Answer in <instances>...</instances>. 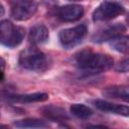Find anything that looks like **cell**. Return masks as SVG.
<instances>
[{"mask_svg":"<svg viewBox=\"0 0 129 129\" xmlns=\"http://www.w3.org/2000/svg\"><path fill=\"white\" fill-rule=\"evenodd\" d=\"M75 61L81 70L89 73L106 72L114 66V60L109 54L96 52L91 47L79 50L75 55Z\"/></svg>","mask_w":129,"mask_h":129,"instance_id":"obj_1","label":"cell"},{"mask_svg":"<svg viewBox=\"0 0 129 129\" xmlns=\"http://www.w3.org/2000/svg\"><path fill=\"white\" fill-rule=\"evenodd\" d=\"M18 62L21 68L34 72H42L48 66L47 56L35 45L23 49L19 54Z\"/></svg>","mask_w":129,"mask_h":129,"instance_id":"obj_2","label":"cell"},{"mask_svg":"<svg viewBox=\"0 0 129 129\" xmlns=\"http://www.w3.org/2000/svg\"><path fill=\"white\" fill-rule=\"evenodd\" d=\"M0 35L3 45L14 48L22 42L25 36V30L20 26L14 25L9 20H2L0 23Z\"/></svg>","mask_w":129,"mask_h":129,"instance_id":"obj_3","label":"cell"},{"mask_svg":"<svg viewBox=\"0 0 129 129\" xmlns=\"http://www.w3.org/2000/svg\"><path fill=\"white\" fill-rule=\"evenodd\" d=\"M124 12L125 8L120 3L116 1L105 0L94 10L92 18L95 22L109 21L124 14Z\"/></svg>","mask_w":129,"mask_h":129,"instance_id":"obj_4","label":"cell"},{"mask_svg":"<svg viewBox=\"0 0 129 129\" xmlns=\"http://www.w3.org/2000/svg\"><path fill=\"white\" fill-rule=\"evenodd\" d=\"M87 25L85 23H81L76 26L60 30L58 33V39L63 48L70 49L81 43V41L87 35Z\"/></svg>","mask_w":129,"mask_h":129,"instance_id":"obj_5","label":"cell"},{"mask_svg":"<svg viewBox=\"0 0 129 129\" xmlns=\"http://www.w3.org/2000/svg\"><path fill=\"white\" fill-rule=\"evenodd\" d=\"M125 31H126V26L123 23L117 22V23L108 24L98 29L92 35V41L95 43H103L107 41L110 42L115 38L123 35Z\"/></svg>","mask_w":129,"mask_h":129,"instance_id":"obj_6","label":"cell"},{"mask_svg":"<svg viewBox=\"0 0 129 129\" xmlns=\"http://www.w3.org/2000/svg\"><path fill=\"white\" fill-rule=\"evenodd\" d=\"M38 4L35 0H17L11 8V16L16 21H25L37 11Z\"/></svg>","mask_w":129,"mask_h":129,"instance_id":"obj_7","label":"cell"},{"mask_svg":"<svg viewBox=\"0 0 129 129\" xmlns=\"http://www.w3.org/2000/svg\"><path fill=\"white\" fill-rule=\"evenodd\" d=\"M57 17L64 22H74L84 15V7L79 4H68L61 6L56 11Z\"/></svg>","mask_w":129,"mask_h":129,"instance_id":"obj_8","label":"cell"},{"mask_svg":"<svg viewBox=\"0 0 129 129\" xmlns=\"http://www.w3.org/2000/svg\"><path fill=\"white\" fill-rule=\"evenodd\" d=\"M93 103L97 109L103 112H107V113H111V114H115L119 116H124V117H129V106L127 105L115 104V103H111V102L101 100V99H97Z\"/></svg>","mask_w":129,"mask_h":129,"instance_id":"obj_9","label":"cell"},{"mask_svg":"<svg viewBox=\"0 0 129 129\" xmlns=\"http://www.w3.org/2000/svg\"><path fill=\"white\" fill-rule=\"evenodd\" d=\"M40 113L42 116H44L46 119L51 120L53 122H66L70 119L69 114L67 111L58 106L55 105H47L40 108Z\"/></svg>","mask_w":129,"mask_h":129,"instance_id":"obj_10","label":"cell"},{"mask_svg":"<svg viewBox=\"0 0 129 129\" xmlns=\"http://www.w3.org/2000/svg\"><path fill=\"white\" fill-rule=\"evenodd\" d=\"M48 38H49L48 28L42 23H37L29 29L28 40L32 45L45 43L48 40Z\"/></svg>","mask_w":129,"mask_h":129,"instance_id":"obj_11","label":"cell"},{"mask_svg":"<svg viewBox=\"0 0 129 129\" xmlns=\"http://www.w3.org/2000/svg\"><path fill=\"white\" fill-rule=\"evenodd\" d=\"M102 95L109 99L122 100L129 103V86L127 85H114L104 88Z\"/></svg>","mask_w":129,"mask_h":129,"instance_id":"obj_12","label":"cell"},{"mask_svg":"<svg viewBox=\"0 0 129 129\" xmlns=\"http://www.w3.org/2000/svg\"><path fill=\"white\" fill-rule=\"evenodd\" d=\"M7 99L14 103L20 104H29L35 102H44L48 99L46 93H33V94H24V95H7Z\"/></svg>","mask_w":129,"mask_h":129,"instance_id":"obj_13","label":"cell"},{"mask_svg":"<svg viewBox=\"0 0 129 129\" xmlns=\"http://www.w3.org/2000/svg\"><path fill=\"white\" fill-rule=\"evenodd\" d=\"M14 126L18 128H44L47 127V123L36 118H26L22 120H17L14 122Z\"/></svg>","mask_w":129,"mask_h":129,"instance_id":"obj_14","label":"cell"},{"mask_svg":"<svg viewBox=\"0 0 129 129\" xmlns=\"http://www.w3.org/2000/svg\"><path fill=\"white\" fill-rule=\"evenodd\" d=\"M111 47L121 53H129V35H121L110 41Z\"/></svg>","mask_w":129,"mask_h":129,"instance_id":"obj_15","label":"cell"},{"mask_svg":"<svg viewBox=\"0 0 129 129\" xmlns=\"http://www.w3.org/2000/svg\"><path fill=\"white\" fill-rule=\"evenodd\" d=\"M70 110L71 113L79 119H88L93 115L92 109L84 104H73Z\"/></svg>","mask_w":129,"mask_h":129,"instance_id":"obj_16","label":"cell"},{"mask_svg":"<svg viewBox=\"0 0 129 129\" xmlns=\"http://www.w3.org/2000/svg\"><path fill=\"white\" fill-rule=\"evenodd\" d=\"M114 69L116 72H119V73H128L129 72V57H126L122 59L121 61H119L115 66Z\"/></svg>","mask_w":129,"mask_h":129,"instance_id":"obj_17","label":"cell"},{"mask_svg":"<svg viewBox=\"0 0 129 129\" xmlns=\"http://www.w3.org/2000/svg\"><path fill=\"white\" fill-rule=\"evenodd\" d=\"M126 23H127V25L129 26V13H128L127 16H126Z\"/></svg>","mask_w":129,"mask_h":129,"instance_id":"obj_18","label":"cell"},{"mask_svg":"<svg viewBox=\"0 0 129 129\" xmlns=\"http://www.w3.org/2000/svg\"><path fill=\"white\" fill-rule=\"evenodd\" d=\"M68 1H71V2H77V1H81V0H68Z\"/></svg>","mask_w":129,"mask_h":129,"instance_id":"obj_19","label":"cell"}]
</instances>
